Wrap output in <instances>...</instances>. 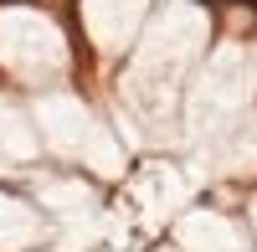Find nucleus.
<instances>
[{"mask_svg": "<svg viewBox=\"0 0 257 252\" xmlns=\"http://www.w3.org/2000/svg\"><path fill=\"white\" fill-rule=\"evenodd\" d=\"M149 0H82V26H88L98 52H118L128 36H134L139 16Z\"/></svg>", "mask_w": 257, "mask_h": 252, "instance_id": "2", "label": "nucleus"}, {"mask_svg": "<svg viewBox=\"0 0 257 252\" xmlns=\"http://www.w3.org/2000/svg\"><path fill=\"white\" fill-rule=\"evenodd\" d=\"M0 57H6L11 67L31 72V62L62 67V62H67V47H62V31L52 26L47 11H36V6H0Z\"/></svg>", "mask_w": 257, "mask_h": 252, "instance_id": "1", "label": "nucleus"}]
</instances>
